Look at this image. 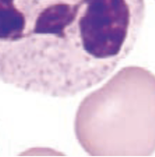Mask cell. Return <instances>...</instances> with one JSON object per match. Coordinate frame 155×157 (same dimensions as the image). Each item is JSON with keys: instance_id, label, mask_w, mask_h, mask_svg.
I'll list each match as a JSON object with an SVG mask.
<instances>
[{"instance_id": "1", "label": "cell", "mask_w": 155, "mask_h": 157, "mask_svg": "<svg viewBox=\"0 0 155 157\" xmlns=\"http://www.w3.org/2000/svg\"><path fill=\"white\" fill-rule=\"evenodd\" d=\"M145 16V0H0V80L76 96L128 58Z\"/></svg>"}, {"instance_id": "2", "label": "cell", "mask_w": 155, "mask_h": 157, "mask_svg": "<svg viewBox=\"0 0 155 157\" xmlns=\"http://www.w3.org/2000/svg\"><path fill=\"white\" fill-rule=\"evenodd\" d=\"M111 95L112 98L110 99L106 90L104 87H101V90H103L104 94L108 98L109 101L112 103L110 104L105 101V99L102 97V95L100 93V91L97 90V91L93 92L92 94L101 102L103 103V106L99 103L97 101H95L90 95L89 97L98 103L99 105L95 104L91 101H89L87 97L83 101V102L79 105L78 110L87 112V113H98V114H102V116H111L112 120H106L103 121L102 123H98L96 125H93L91 127H89V131L95 128L97 135L100 137V135L102 136V141L106 143V145L104 144L105 148L103 147L104 150H107V155H110L111 149L116 151V155H118V142H121V147H122V155H126V144L125 142H130L134 140V136L132 134H138L139 132L142 133H146V130H143L139 127V125L145 127L146 126V116H154V111L148 112L146 111L149 110H154V102L149 103L146 105L147 102L150 101H154V96L148 98L147 100L145 99L146 94L142 96V98H138V92L134 95V98H131V95L133 94L134 91L128 90L127 93V98L122 97V90L119 91V104L117 105L115 100L116 97H114L113 90L112 84L110 80L106 83ZM98 137V138H99ZM97 138V139H98ZM96 139V141H97ZM95 143V142H94ZM93 143V144H94ZM92 144V145H93ZM91 145V146H92ZM90 146V148H91ZM90 148L88 150H90ZM103 153V150H102Z\"/></svg>"}]
</instances>
